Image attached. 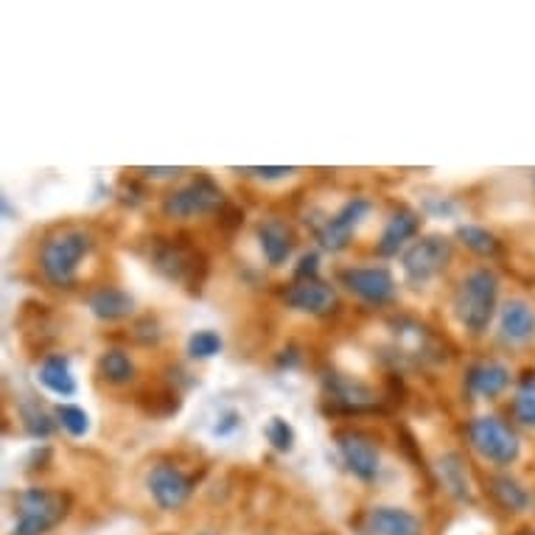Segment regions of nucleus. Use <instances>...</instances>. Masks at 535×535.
I'll list each match as a JSON object with an SVG mask.
<instances>
[{
    "mask_svg": "<svg viewBox=\"0 0 535 535\" xmlns=\"http://www.w3.org/2000/svg\"><path fill=\"white\" fill-rule=\"evenodd\" d=\"M93 250V236L82 227H68L59 230L43 244L40 253V267L48 281L59 289H73V283L79 278V264Z\"/></svg>",
    "mask_w": 535,
    "mask_h": 535,
    "instance_id": "nucleus-1",
    "label": "nucleus"
},
{
    "mask_svg": "<svg viewBox=\"0 0 535 535\" xmlns=\"http://www.w3.org/2000/svg\"><path fill=\"white\" fill-rule=\"evenodd\" d=\"M496 297H499V278L491 269H474L463 278L454 295V311L457 320L471 331L482 334L488 331L493 314H496Z\"/></svg>",
    "mask_w": 535,
    "mask_h": 535,
    "instance_id": "nucleus-2",
    "label": "nucleus"
},
{
    "mask_svg": "<svg viewBox=\"0 0 535 535\" xmlns=\"http://www.w3.org/2000/svg\"><path fill=\"white\" fill-rule=\"evenodd\" d=\"M152 267L169 278V281L185 283L191 295H199L205 278H208V258L194 250L191 244L180 239H155L152 244Z\"/></svg>",
    "mask_w": 535,
    "mask_h": 535,
    "instance_id": "nucleus-3",
    "label": "nucleus"
},
{
    "mask_svg": "<svg viewBox=\"0 0 535 535\" xmlns=\"http://www.w3.org/2000/svg\"><path fill=\"white\" fill-rule=\"evenodd\" d=\"M71 496L45 488H29L17 499V521L12 535H45L68 516Z\"/></svg>",
    "mask_w": 535,
    "mask_h": 535,
    "instance_id": "nucleus-4",
    "label": "nucleus"
},
{
    "mask_svg": "<svg viewBox=\"0 0 535 535\" xmlns=\"http://www.w3.org/2000/svg\"><path fill=\"white\" fill-rule=\"evenodd\" d=\"M465 435L471 440V446L482 460L493 465H510L519 460L521 443L516 432L496 415H482L468 423Z\"/></svg>",
    "mask_w": 535,
    "mask_h": 535,
    "instance_id": "nucleus-5",
    "label": "nucleus"
},
{
    "mask_svg": "<svg viewBox=\"0 0 535 535\" xmlns=\"http://www.w3.org/2000/svg\"><path fill=\"white\" fill-rule=\"evenodd\" d=\"M222 205H225L222 188L213 183V177L199 174L197 180L171 191L169 197L163 199V213L171 219H191V216H205L213 211L219 213Z\"/></svg>",
    "mask_w": 535,
    "mask_h": 535,
    "instance_id": "nucleus-6",
    "label": "nucleus"
},
{
    "mask_svg": "<svg viewBox=\"0 0 535 535\" xmlns=\"http://www.w3.org/2000/svg\"><path fill=\"white\" fill-rule=\"evenodd\" d=\"M451 261V241L443 236H426L404 253V272L412 283L432 281Z\"/></svg>",
    "mask_w": 535,
    "mask_h": 535,
    "instance_id": "nucleus-7",
    "label": "nucleus"
},
{
    "mask_svg": "<svg viewBox=\"0 0 535 535\" xmlns=\"http://www.w3.org/2000/svg\"><path fill=\"white\" fill-rule=\"evenodd\" d=\"M342 463L348 465L353 477L362 482H373L379 477V446L356 429H339L334 432Z\"/></svg>",
    "mask_w": 535,
    "mask_h": 535,
    "instance_id": "nucleus-8",
    "label": "nucleus"
},
{
    "mask_svg": "<svg viewBox=\"0 0 535 535\" xmlns=\"http://www.w3.org/2000/svg\"><path fill=\"white\" fill-rule=\"evenodd\" d=\"M367 213H370V199L365 197L348 199V202H345V205H342V208H339V211L334 213L320 230H317V241L323 244L325 250H331V253L345 250L348 241H351L353 230L362 225V219H365Z\"/></svg>",
    "mask_w": 535,
    "mask_h": 535,
    "instance_id": "nucleus-9",
    "label": "nucleus"
},
{
    "mask_svg": "<svg viewBox=\"0 0 535 535\" xmlns=\"http://www.w3.org/2000/svg\"><path fill=\"white\" fill-rule=\"evenodd\" d=\"M339 281L370 306H384L395 295L393 275L384 267H351L339 272Z\"/></svg>",
    "mask_w": 535,
    "mask_h": 535,
    "instance_id": "nucleus-10",
    "label": "nucleus"
},
{
    "mask_svg": "<svg viewBox=\"0 0 535 535\" xmlns=\"http://www.w3.org/2000/svg\"><path fill=\"white\" fill-rule=\"evenodd\" d=\"M194 491V479L185 477L180 468L160 463L149 474V493L163 510H177L188 502V496Z\"/></svg>",
    "mask_w": 535,
    "mask_h": 535,
    "instance_id": "nucleus-11",
    "label": "nucleus"
},
{
    "mask_svg": "<svg viewBox=\"0 0 535 535\" xmlns=\"http://www.w3.org/2000/svg\"><path fill=\"white\" fill-rule=\"evenodd\" d=\"M283 300L292 309L303 311V314H314V317H325V314H331L339 306L334 286L317 281V278L314 281H295L283 292Z\"/></svg>",
    "mask_w": 535,
    "mask_h": 535,
    "instance_id": "nucleus-12",
    "label": "nucleus"
},
{
    "mask_svg": "<svg viewBox=\"0 0 535 535\" xmlns=\"http://www.w3.org/2000/svg\"><path fill=\"white\" fill-rule=\"evenodd\" d=\"M499 334L507 345H527L535 339V306L513 297L499 311Z\"/></svg>",
    "mask_w": 535,
    "mask_h": 535,
    "instance_id": "nucleus-13",
    "label": "nucleus"
},
{
    "mask_svg": "<svg viewBox=\"0 0 535 535\" xmlns=\"http://www.w3.org/2000/svg\"><path fill=\"white\" fill-rule=\"evenodd\" d=\"M510 384V370L502 362H474L465 370V390L479 398H496Z\"/></svg>",
    "mask_w": 535,
    "mask_h": 535,
    "instance_id": "nucleus-14",
    "label": "nucleus"
},
{
    "mask_svg": "<svg viewBox=\"0 0 535 535\" xmlns=\"http://www.w3.org/2000/svg\"><path fill=\"white\" fill-rule=\"evenodd\" d=\"M258 241L261 253L269 261V267H281L295 253V233L283 219H267L258 225Z\"/></svg>",
    "mask_w": 535,
    "mask_h": 535,
    "instance_id": "nucleus-15",
    "label": "nucleus"
},
{
    "mask_svg": "<svg viewBox=\"0 0 535 535\" xmlns=\"http://www.w3.org/2000/svg\"><path fill=\"white\" fill-rule=\"evenodd\" d=\"M370 535H421V521L401 507H373L367 513Z\"/></svg>",
    "mask_w": 535,
    "mask_h": 535,
    "instance_id": "nucleus-16",
    "label": "nucleus"
},
{
    "mask_svg": "<svg viewBox=\"0 0 535 535\" xmlns=\"http://www.w3.org/2000/svg\"><path fill=\"white\" fill-rule=\"evenodd\" d=\"M87 306L93 311V317H99L104 323H115V320H124L135 311V300L118 286H101L96 292H90Z\"/></svg>",
    "mask_w": 535,
    "mask_h": 535,
    "instance_id": "nucleus-17",
    "label": "nucleus"
},
{
    "mask_svg": "<svg viewBox=\"0 0 535 535\" xmlns=\"http://www.w3.org/2000/svg\"><path fill=\"white\" fill-rule=\"evenodd\" d=\"M328 393H331V401L339 404L348 412H365V409H376V395L370 387L359 384V381L345 379V376H337L331 373L328 379Z\"/></svg>",
    "mask_w": 535,
    "mask_h": 535,
    "instance_id": "nucleus-18",
    "label": "nucleus"
},
{
    "mask_svg": "<svg viewBox=\"0 0 535 535\" xmlns=\"http://www.w3.org/2000/svg\"><path fill=\"white\" fill-rule=\"evenodd\" d=\"M418 227H421V219H418V213H412L409 208H398V211L390 216V222L384 227V233H381L379 247H376V253L379 255H395L404 244H407L415 233H418Z\"/></svg>",
    "mask_w": 535,
    "mask_h": 535,
    "instance_id": "nucleus-19",
    "label": "nucleus"
},
{
    "mask_svg": "<svg viewBox=\"0 0 535 535\" xmlns=\"http://www.w3.org/2000/svg\"><path fill=\"white\" fill-rule=\"evenodd\" d=\"M40 384L45 390H51L54 395L62 398H71L76 393V376H73L71 365L65 356H48L43 365H40Z\"/></svg>",
    "mask_w": 535,
    "mask_h": 535,
    "instance_id": "nucleus-20",
    "label": "nucleus"
},
{
    "mask_svg": "<svg viewBox=\"0 0 535 535\" xmlns=\"http://www.w3.org/2000/svg\"><path fill=\"white\" fill-rule=\"evenodd\" d=\"M488 488H491V496L496 499V505L505 507V510H510V513H524V510L530 507V502H533L530 491L521 485L519 479L507 477V474L491 477Z\"/></svg>",
    "mask_w": 535,
    "mask_h": 535,
    "instance_id": "nucleus-21",
    "label": "nucleus"
},
{
    "mask_svg": "<svg viewBox=\"0 0 535 535\" xmlns=\"http://www.w3.org/2000/svg\"><path fill=\"white\" fill-rule=\"evenodd\" d=\"M510 412L521 426L535 429V373H524V379L519 381L513 401H510Z\"/></svg>",
    "mask_w": 535,
    "mask_h": 535,
    "instance_id": "nucleus-22",
    "label": "nucleus"
},
{
    "mask_svg": "<svg viewBox=\"0 0 535 535\" xmlns=\"http://www.w3.org/2000/svg\"><path fill=\"white\" fill-rule=\"evenodd\" d=\"M99 373L104 381H110L115 387H124V384L135 379V365H132V359L124 351H107L101 353Z\"/></svg>",
    "mask_w": 535,
    "mask_h": 535,
    "instance_id": "nucleus-23",
    "label": "nucleus"
},
{
    "mask_svg": "<svg viewBox=\"0 0 535 535\" xmlns=\"http://www.w3.org/2000/svg\"><path fill=\"white\" fill-rule=\"evenodd\" d=\"M457 239H463L468 250H474L477 255H499L502 253V241L493 236L488 227L479 225H463L457 227Z\"/></svg>",
    "mask_w": 535,
    "mask_h": 535,
    "instance_id": "nucleus-24",
    "label": "nucleus"
},
{
    "mask_svg": "<svg viewBox=\"0 0 535 535\" xmlns=\"http://www.w3.org/2000/svg\"><path fill=\"white\" fill-rule=\"evenodd\" d=\"M440 471H443V482L454 496L460 499H471V491H468V479H465V465L460 460V454H446L440 460Z\"/></svg>",
    "mask_w": 535,
    "mask_h": 535,
    "instance_id": "nucleus-25",
    "label": "nucleus"
},
{
    "mask_svg": "<svg viewBox=\"0 0 535 535\" xmlns=\"http://www.w3.org/2000/svg\"><path fill=\"white\" fill-rule=\"evenodd\" d=\"M138 404L143 407V412L157 415V418L174 415V412H180V407H183L180 395L174 393V390H152L149 395H141V398H138Z\"/></svg>",
    "mask_w": 535,
    "mask_h": 535,
    "instance_id": "nucleus-26",
    "label": "nucleus"
},
{
    "mask_svg": "<svg viewBox=\"0 0 535 535\" xmlns=\"http://www.w3.org/2000/svg\"><path fill=\"white\" fill-rule=\"evenodd\" d=\"M20 418H23V426H26V432H29L31 437H48L54 432L51 415L43 412L37 404H26V407L20 409Z\"/></svg>",
    "mask_w": 535,
    "mask_h": 535,
    "instance_id": "nucleus-27",
    "label": "nucleus"
},
{
    "mask_svg": "<svg viewBox=\"0 0 535 535\" xmlns=\"http://www.w3.org/2000/svg\"><path fill=\"white\" fill-rule=\"evenodd\" d=\"M222 351V337L216 334V331H194L191 339H188V353L194 356V359H211L216 353Z\"/></svg>",
    "mask_w": 535,
    "mask_h": 535,
    "instance_id": "nucleus-28",
    "label": "nucleus"
},
{
    "mask_svg": "<svg viewBox=\"0 0 535 535\" xmlns=\"http://www.w3.org/2000/svg\"><path fill=\"white\" fill-rule=\"evenodd\" d=\"M57 418L62 423V429L73 437H85L90 429V418L82 407H73V404H62L57 409Z\"/></svg>",
    "mask_w": 535,
    "mask_h": 535,
    "instance_id": "nucleus-29",
    "label": "nucleus"
},
{
    "mask_svg": "<svg viewBox=\"0 0 535 535\" xmlns=\"http://www.w3.org/2000/svg\"><path fill=\"white\" fill-rule=\"evenodd\" d=\"M267 440L272 443V449L278 451H292L295 449V429L283 418H272L267 423Z\"/></svg>",
    "mask_w": 535,
    "mask_h": 535,
    "instance_id": "nucleus-30",
    "label": "nucleus"
},
{
    "mask_svg": "<svg viewBox=\"0 0 535 535\" xmlns=\"http://www.w3.org/2000/svg\"><path fill=\"white\" fill-rule=\"evenodd\" d=\"M219 225L225 227V230H236V227L244 225V211H241L239 205L225 202V205L219 208Z\"/></svg>",
    "mask_w": 535,
    "mask_h": 535,
    "instance_id": "nucleus-31",
    "label": "nucleus"
},
{
    "mask_svg": "<svg viewBox=\"0 0 535 535\" xmlns=\"http://www.w3.org/2000/svg\"><path fill=\"white\" fill-rule=\"evenodd\" d=\"M317 264H320L317 253L303 255V258H300V267L295 269L297 281H314V278H317Z\"/></svg>",
    "mask_w": 535,
    "mask_h": 535,
    "instance_id": "nucleus-32",
    "label": "nucleus"
},
{
    "mask_svg": "<svg viewBox=\"0 0 535 535\" xmlns=\"http://www.w3.org/2000/svg\"><path fill=\"white\" fill-rule=\"evenodd\" d=\"M239 426V412H233V409H227L225 415H222V423H216V435H230L233 429Z\"/></svg>",
    "mask_w": 535,
    "mask_h": 535,
    "instance_id": "nucleus-33",
    "label": "nucleus"
},
{
    "mask_svg": "<svg viewBox=\"0 0 535 535\" xmlns=\"http://www.w3.org/2000/svg\"><path fill=\"white\" fill-rule=\"evenodd\" d=\"M247 174H255V177H261V180H281V177H289V174H295V169H247Z\"/></svg>",
    "mask_w": 535,
    "mask_h": 535,
    "instance_id": "nucleus-34",
    "label": "nucleus"
},
{
    "mask_svg": "<svg viewBox=\"0 0 535 535\" xmlns=\"http://www.w3.org/2000/svg\"><path fill=\"white\" fill-rule=\"evenodd\" d=\"M183 169H143L146 177H177Z\"/></svg>",
    "mask_w": 535,
    "mask_h": 535,
    "instance_id": "nucleus-35",
    "label": "nucleus"
},
{
    "mask_svg": "<svg viewBox=\"0 0 535 535\" xmlns=\"http://www.w3.org/2000/svg\"><path fill=\"white\" fill-rule=\"evenodd\" d=\"M533 183H535V171H533Z\"/></svg>",
    "mask_w": 535,
    "mask_h": 535,
    "instance_id": "nucleus-36",
    "label": "nucleus"
},
{
    "mask_svg": "<svg viewBox=\"0 0 535 535\" xmlns=\"http://www.w3.org/2000/svg\"><path fill=\"white\" fill-rule=\"evenodd\" d=\"M530 535H535V533H530Z\"/></svg>",
    "mask_w": 535,
    "mask_h": 535,
    "instance_id": "nucleus-37",
    "label": "nucleus"
}]
</instances>
